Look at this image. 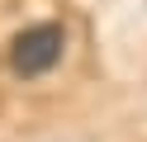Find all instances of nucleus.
Masks as SVG:
<instances>
[{
  "instance_id": "1",
  "label": "nucleus",
  "mask_w": 147,
  "mask_h": 142,
  "mask_svg": "<svg viewBox=\"0 0 147 142\" xmlns=\"http://www.w3.org/2000/svg\"><path fill=\"white\" fill-rule=\"evenodd\" d=\"M62 47H67V33H62L57 24H29L14 33L10 43V71L19 76V81H33V76L52 71V66L62 62Z\"/></svg>"
}]
</instances>
